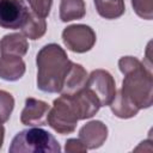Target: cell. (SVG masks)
<instances>
[{"label":"cell","instance_id":"cell-14","mask_svg":"<svg viewBox=\"0 0 153 153\" xmlns=\"http://www.w3.org/2000/svg\"><path fill=\"white\" fill-rule=\"evenodd\" d=\"M109 106L116 117L124 118V120L136 116L137 112L140 111V109L128 97H126L121 90L116 91V94Z\"/></svg>","mask_w":153,"mask_h":153},{"label":"cell","instance_id":"cell-1","mask_svg":"<svg viewBox=\"0 0 153 153\" xmlns=\"http://www.w3.org/2000/svg\"><path fill=\"white\" fill-rule=\"evenodd\" d=\"M72 63L59 44L49 43L41 48L36 56L37 87L47 93H60Z\"/></svg>","mask_w":153,"mask_h":153},{"label":"cell","instance_id":"cell-15","mask_svg":"<svg viewBox=\"0 0 153 153\" xmlns=\"http://www.w3.org/2000/svg\"><path fill=\"white\" fill-rule=\"evenodd\" d=\"M86 14V5L84 0H61L60 19L63 23L78 20Z\"/></svg>","mask_w":153,"mask_h":153},{"label":"cell","instance_id":"cell-22","mask_svg":"<svg viewBox=\"0 0 153 153\" xmlns=\"http://www.w3.org/2000/svg\"><path fill=\"white\" fill-rule=\"evenodd\" d=\"M4 139H5V128L0 123V149H1V147L4 145Z\"/></svg>","mask_w":153,"mask_h":153},{"label":"cell","instance_id":"cell-18","mask_svg":"<svg viewBox=\"0 0 153 153\" xmlns=\"http://www.w3.org/2000/svg\"><path fill=\"white\" fill-rule=\"evenodd\" d=\"M14 109L13 96L4 90H0V123H5L10 120L11 114Z\"/></svg>","mask_w":153,"mask_h":153},{"label":"cell","instance_id":"cell-2","mask_svg":"<svg viewBox=\"0 0 153 153\" xmlns=\"http://www.w3.org/2000/svg\"><path fill=\"white\" fill-rule=\"evenodd\" d=\"M118 67L124 75L122 93L140 110L151 108L153 103V76L151 71L134 56L121 57Z\"/></svg>","mask_w":153,"mask_h":153},{"label":"cell","instance_id":"cell-7","mask_svg":"<svg viewBox=\"0 0 153 153\" xmlns=\"http://www.w3.org/2000/svg\"><path fill=\"white\" fill-rule=\"evenodd\" d=\"M29 13L24 0H0V26L2 29H22Z\"/></svg>","mask_w":153,"mask_h":153},{"label":"cell","instance_id":"cell-12","mask_svg":"<svg viewBox=\"0 0 153 153\" xmlns=\"http://www.w3.org/2000/svg\"><path fill=\"white\" fill-rule=\"evenodd\" d=\"M25 69V62L20 56H0V79L6 81H17L24 75Z\"/></svg>","mask_w":153,"mask_h":153},{"label":"cell","instance_id":"cell-20","mask_svg":"<svg viewBox=\"0 0 153 153\" xmlns=\"http://www.w3.org/2000/svg\"><path fill=\"white\" fill-rule=\"evenodd\" d=\"M30 5V8L35 14L41 18H45L49 16L53 0H26Z\"/></svg>","mask_w":153,"mask_h":153},{"label":"cell","instance_id":"cell-9","mask_svg":"<svg viewBox=\"0 0 153 153\" xmlns=\"http://www.w3.org/2000/svg\"><path fill=\"white\" fill-rule=\"evenodd\" d=\"M68 97H69L71 103L78 115L79 121L93 117L100 108V103H99L98 98L86 86L78 93L68 96Z\"/></svg>","mask_w":153,"mask_h":153},{"label":"cell","instance_id":"cell-10","mask_svg":"<svg viewBox=\"0 0 153 153\" xmlns=\"http://www.w3.org/2000/svg\"><path fill=\"white\" fill-rule=\"evenodd\" d=\"M108 137V127L102 121H90L79 130V139L87 149H96L103 146Z\"/></svg>","mask_w":153,"mask_h":153},{"label":"cell","instance_id":"cell-6","mask_svg":"<svg viewBox=\"0 0 153 153\" xmlns=\"http://www.w3.org/2000/svg\"><path fill=\"white\" fill-rule=\"evenodd\" d=\"M86 87L98 98L100 106L110 105L116 94V84L114 76L105 69H94L90 73Z\"/></svg>","mask_w":153,"mask_h":153},{"label":"cell","instance_id":"cell-3","mask_svg":"<svg viewBox=\"0 0 153 153\" xmlns=\"http://www.w3.org/2000/svg\"><path fill=\"white\" fill-rule=\"evenodd\" d=\"M8 151L11 153H59L61 147L49 131L32 127L17 133Z\"/></svg>","mask_w":153,"mask_h":153},{"label":"cell","instance_id":"cell-13","mask_svg":"<svg viewBox=\"0 0 153 153\" xmlns=\"http://www.w3.org/2000/svg\"><path fill=\"white\" fill-rule=\"evenodd\" d=\"M29 49V43L23 33H8L0 39V54L23 57Z\"/></svg>","mask_w":153,"mask_h":153},{"label":"cell","instance_id":"cell-16","mask_svg":"<svg viewBox=\"0 0 153 153\" xmlns=\"http://www.w3.org/2000/svg\"><path fill=\"white\" fill-rule=\"evenodd\" d=\"M45 31H47L45 19L38 17L33 12H30L25 24L22 26V33L26 38L36 41V39H39L41 37H43Z\"/></svg>","mask_w":153,"mask_h":153},{"label":"cell","instance_id":"cell-11","mask_svg":"<svg viewBox=\"0 0 153 153\" xmlns=\"http://www.w3.org/2000/svg\"><path fill=\"white\" fill-rule=\"evenodd\" d=\"M87 78H88V74H87L86 69L81 65L73 62L65 80H63L60 94L72 96V94L78 93L79 91L85 88Z\"/></svg>","mask_w":153,"mask_h":153},{"label":"cell","instance_id":"cell-17","mask_svg":"<svg viewBox=\"0 0 153 153\" xmlns=\"http://www.w3.org/2000/svg\"><path fill=\"white\" fill-rule=\"evenodd\" d=\"M98 14L105 19H117L126 11L124 0H94Z\"/></svg>","mask_w":153,"mask_h":153},{"label":"cell","instance_id":"cell-4","mask_svg":"<svg viewBox=\"0 0 153 153\" xmlns=\"http://www.w3.org/2000/svg\"><path fill=\"white\" fill-rule=\"evenodd\" d=\"M78 115L71 103L68 96L61 94L53 103L47 116V124L59 134H71L78 124Z\"/></svg>","mask_w":153,"mask_h":153},{"label":"cell","instance_id":"cell-21","mask_svg":"<svg viewBox=\"0 0 153 153\" xmlns=\"http://www.w3.org/2000/svg\"><path fill=\"white\" fill-rule=\"evenodd\" d=\"M65 151L67 153H84L87 151V147L80 139H68L65 145Z\"/></svg>","mask_w":153,"mask_h":153},{"label":"cell","instance_id":"cell-5","mask_svg":"<svg viewBox=\"0 0 153 153\" xmlns=\"http://www.w3.org/2000/svg\"><path fill=\"white\" fill-rule=\"evenodd\" d=\"M96 32L85 24H73L62 31V41L68 50L78 54L86 53L96 44Z\"/></svg>","mask_w":153,"mask_h":153},{"label":"cell","instance_id":"cell-19","mask_svg":"<svg viewBox=\"0 0 153 153\" xmlns=\"http://www.w3.org/2000/svg\"><path fill=\"white\" fill-rule=\"evenodd\" d=\"M131 6L140 18L146 20L153 18V0H131Z\"/></svg>","mask_w":153,"mask_h":153},{"label":"cell","instance_id":"cell-8","mask_svg":"<svg viewBox=\"0 0 153 153\" xmlns=\"http://www.w3.org/2000/svg\"><path fill=\"white\" fill-rule=\"evenodd\" d=\"M49 104L36 98H26L24 109L20 114V122L29 127H41L47 124Z\"/></svg>","mask_w":153,"mask_h":153}]
</instances>
